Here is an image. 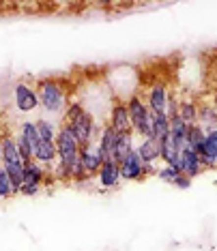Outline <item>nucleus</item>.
<instances>
[{
	"mask_svg": "<svg viewBox=\"0 0 217 251\" xmlns=\"http://www.w3.org/2000/svg\"><path fill=\"white\" fill-rule=\"evenodd\" d=\"M76 135V140L80 142V146H86L95 140V121L93 114L84 107L80 101H71L69 107L65 110V123Z\"/></svg>",
	"mask_w": 217,
	"mask_h": 251,
	"instance_id": "obj_1",
	"label": "nucleus"
},
{
	"mask_svg": "<svg viewBox=\"0 0 217 251\" xmlns=\"http://www.w3.org/2000/svg\"><path fill=\"white\" fill-rule=\"evenodd\" d=\"M37 93H39V99H41V105L48 112H62L65 107H69L65 86H62L58 79H52V77L39 79Z\"/></svg>",
	"mask_w": 217,
	"mask_h": 251,
	"instance_id": "obj_2",
	"label": "nucleus"
},
{
	"mask_svg": "<svg viewBox=\"0 0 217 251\" xmlns=\"http://www.w3.org/2000/svg\"><path fill=\"white\" fill-rule=\"evenodd\" d=\"M56 146H58V163H62L67 170H69V176H71V170L76 168V163H80V142L76 140L73 131L62 125L58 129V135H56Z\"/></svg>",
	"mask_w": 217,
	"mask_h": 251,
	"instance_id": "obj_3",
	"label": "nucleus"
},
{
	"mask_svg": "<svg viewBox=\"0 0 217 251\" xmlns=\"http://www.w3.org/2000/svg\"><path fill=\"white\" fill-rule=\"evenodd\" d=\"M127 107H129L131 125H134V133L142 135V140L153 138V133H151V107L142 101V97L131 95L129 101H127Z\"/></svg>",
	"mask_w": 217,
	"mask_h": 251,
	"instance_id": "obj_4",
	"label": "nucleus"
},
{
	"mask_svg": "<svg viewBox=\"0 0 217 251\" xmlns=\"http://www.w3.org/2000/svg\"><path fill=\"white\" fill-rule=\"evenodd\" d=\"M13 101H15V107H18L20 112H32L41 105L39 93L24 82L13 84Z\"/></svg>",
	"mask_w": 217,
	"mask_h": 251,
	"instance_id": "obj_5",
	"label": "nucleus"
},
{
	"mask_svg": "<svg viewBox=\"0 0 217 251\" xmlns=\"http://www.w3.org/2000/svg\"><path fill=\"white\" fill-rule=\"evenodd\" d=\"M43 178H45L43 165L37 161H28L26 174H24V187H22L20 193H24V196H35V193H39V189H41Z\"/></svg>",
	"mask_w": 217,
	"mask_h": 251,
	"instance_id": "obj_6",
	"label": "nucleus"
},
{
	"mask_svg": "<svg viewBox=\"0 0 217 251\" xmlns=\"http://www.w3.org/2000/svg\"><path fill=\"white\" fill-rule=\"evenodd\" d=\"M80 159H82V165H84V170H86V176L88 174H99L101 165H104V157H101V151H99V142L93 140L90 144L82 146Z\"/></svg>",
	"mask_w": 217,
	"mask_h": 251,
	"instance_id": "obj_7",
	"label": "nucleus"
},
{
	"mask_svg": "<svg viewBox=\"0 0 217 251\" xmlns=\"http://www.w3.org/2000/svg\"><path fill=\"white\" fill-rule=\"evenodd\" d=\"M110 127L118 133H134V125H131V116H129V107L123 101H116L112 105L110 112Z\"/></svg>",
	"mask_w": 217,
	"mask_h": 251,
	"instance_id": "obj_8",
	"label": "nucleus"
},
{
	"mask_svg": "<svg viewBox=\"0 0 217 251\" xmlns=\"http://www.w3.org/2000/svg\"><path fill=\"white\" fill-rule=\"evenodd\" d=\"M144 161H142L138 148H136L131 155L125 159V161H121V178L125 180H142L144 178Z\"/></svg>",
	"mask_w": 217,
	"mask_h": 251,
	"instance_id": "obj_9",
	"label": "nucleus"
},
{
	"mask_svg": "<svg viewBox=\"0 0 217 251\" xmlns=\"http://www.w3.org/2000/svg\"><path fill=\"white\" fill-rule=\"evenodd\" d=\"M181 172L185 174V176H190V178H193V176H198V174H202L204 172V163H202V157L198 155L193 148L190 146H185L181 151Z\"/></svg>",
	"mask_w": 217,
	"mask_h": 251,
	"instance_id": "obj_10",
	"label": "nucleus"
},
{
	"mask_svg": "<svg viewBox=\"0 0 217 251\" xmlns=\"http://www.w3.org/2000/svg\"><path fill=\"white\" fill-rule=\"evenodd\" d=\"M118 135H121V133H118V131H114L110 125L101 129L97 142H99V151H101L104 161H112V159H114V151H116V144H118Z\"/></svg>",
	"mask_w": 217,
	"mask_h": 251,
	"instance_id": "obj_11",
	"label": "nucleus"
},
{
	"mask_svg": "<svg viewBox=\"0 0 217 251\" xmlns=\"http://www.w3.org/2000/svg\"><path fill=\"white\" fill-rule=\"evenodd\" d=\"M97 176H99V185L104 189H114L118 185V180H121V165L116 161H104Z\"/></svg>",
	"mask_w": 217,
	"mask_h": 251,
	"instance_id": "obj_12",
	"label": "nucleus"
},
{
	"mask_svg": "<svg viewBox=\"0 0 217 251\" xmlns=\"http://www.w3.org/2000/svg\"><path fill=\"white\" fill-rule=\"evenodd\" d=\"M148 107L153 112H163L168 114V103H170V95L165 93L163 84H153L151 90H148Z\"/></svg>",
	"mask_w": 217,
	"mask_h": 251,
	"instance_id": "obj_13",
	"label": "nucleus"
},
{
	"mask_svg": "<svg viewBox=\"0 0 217 251\" xmlns=\"http://www.w3.org/2000/svg\"><path fill=\"white\" fill-rule=\"evenodd\" d=\"M58 159V146L52 140H41L35 151V161L41 165H54Z\"/></svg>",
	"mask_w": 217,
	"mask_h": 251,
	"instance_id": "obj_14",
	"label": "nucleus"
},
{
	"mask_svg": "<svg viewBox=\"0 0 217 251\" xmlns=\"http://www.w3.org/2000/svg\"><path fill=\"white\" fill-rule=\"evenodd\" d=\"M200 157H202L204 170H217V129L207 133L204 151H202V155Z\"/></svg>",
	"mask_w": 217,
	"mask_h": 251,
	"instance_id": "obj_15",
	"label": "nucleus"
},
{
	"mask_svg": "<svg viewBox=\"0 0 217 251\" xmlns=\"http://www.w3.org/2000/svg\"><path fill=\"white\" fill-rule=\"evenodd\" d=\"M138 152L142 157V161L144 163H153L155 165L157 159H162V142L155 140V138H146L140 142L138 146Z\"/></svg>",
	"mask_w": 217,
	"mask_h": 251,
	"instance_id": "obj_16",
	"label": "nucleus"
},
{
	"mask_svg": "<svg viewBox=\"0 0 217 251\" xmlns=\"http://www.w3.org/2000/svg\"><path fill=\"white\" fill-rule=\"evenodd\" d=\"M151 133L153 138L162 142L165 135L170 133V118L163 112H153L151 110Z\"/></svg>",
	"mask_w": 217,
	"mask_h": 251,
	"instance_id": "obj_17",
	"label": "nucleus"
},
{
	"mask_svg": "<svg viewBox=\"0 0 217 251\" xmlns=\"http://www.w3.org/2000/svg\"><path fill=\"white\" fill-rule=\"evenodd\" d=\"M134 151H136L134 148V133H121L118 135V144H116V151H114L112 161H116L121 165V161H125Z\"/></svg>",
	"mask_w": 217,
	"mask_h": 251,
	"instance_id": "obj_18",
	"label": "nucleus"
},
{
	"mask_svg": "<svg viewBox=\"0 0 217 251\" xmlns=\"http://www.w3.org/2000/svg\"><path fill=\"white\" fill-rule=\"evenodd\" d=\"M204 142H207V131L200 127V125H190V131H187V146L193 148L198 155H202Z\"/></svg>",
	"mask_w": 217,
	"mask_h": 251,
	"instance_id": "obj_19",
	"label": "nucleus"
},
{
	"mask_svg": "<svg viewBox=\"0 0 217 251\" xmlns=\"http://www.w3.org/2000/svg\"><path fill=\"white\" fill-rule=\"evenodd\" d=\"M198 125L202 127L204 131H215L217 129V112L213 105H200V112H198Z\"/></svg>",
	"mask_w": 217,
	"mask_h": 251,
	"instance_id": "obj_20",
	"label": "nucleus"
},
{
	"mask_svg": "<svg viewBox=\"0 0 217 251\" xmlns=\"http://www.w3.org/2000/svg\"><path fill=\"white\" fill-rule=\"evenodd\" d=\"M20 133L28 140V144H30L32 152H35V151H37V146H39V142H41V135H39V127H37V123H30V121L22 123V125H20Z\"/></svg>",
	"mask_w": 217,
	"mask_h": 251,
	"instance_id": "obj_21",
	"label": "nucleus"
},
{
	"mask_svg": "<svg viewBox=\"0 0 217 251\" xmlns=\"http://www.w3.org/2000/svg\"><path fill=\"white\" fill-rule=\"evenodd\" d=\"M198 112H200V107L193 103V101H181L176 114H179L187 125H198Z\"/></svg>",
	"mask_w": 217,
	"mask_h": 251,
	"instance_id": "obj_22",
	"label": "nucleus"
},
{
	"mask_svg": "<svg viewBox=\"0 0 217 251\" xmlns=\"http://www.w3.org/2000/svg\"><path fill=\"white\" fill-rule=\"evenodd\" d=\"M37 127H39V135H41V140H52V142H56V135H58V131H56V127L50 121L41 118V121H37Z\"/></svg>",
	"mask_w": 217,
	"mask_h": 251,
	"instance_id": "obj_23",
	"label": "nucleus"
},
{
	"mask_svg": "<svg viewBox=\"0 0 217 251\" xmlns=\"http://www.w3.org/2000/svg\"><path fill=\"white\" fill-rule=\"evenodd\" d=\"M179 174H183L179 165H163V168L157 172V178L163 180V182H174V178H176Z\"/></svg>",
	"mask_w": 217,
	"mask_h": 251,
	"instance_id": "obj_24",
	"label": "nucleus"
},
{
	"mask_svg": "<svg viewBox=\"0 0 217 251\" xmlns=\"http://www.w3.org/2000/svg\"><path fill=\"white\" fill-rule=\"evenodd\" d=\"M11 193H15V189H13V182H11V178H9V174L4 172V170H0V198L2 200H7Z\"/></svg>",
	"mask_w": 217,
	"mask_h": 251,
	"instance_id": "obj_25",
	"label": "nucleus"
},
{
	"mask_svg": "<svg viewBox=\"0 0 217 251\" xmlns=\"http://www.w3.org/2000/svg\"><path fill=\"white\" fill-rule=\"evenodd\" d=\"M172 187H179V189H190V187H191V178H190V176H185V174H179L174 178Z\"/></svg>",
	"mask_w": 217,
	"mask_h": 251,
	"instance_id": "obj_26",
	"label": "nucleus"
},
{
	"mask_svg": "<svg viewBox=\"0 0 217 251\" xmlns=\"http://www.w3.org/2000/svg\"><path fill=\"white\" fill-rule=\"evenodd\" d=\"M213 107H215V112H217V93H215V99H213Z\"/></svg>",
	"mask_w": 217,
	"mask_h": 251,
	"instance_id": "obj_27",
	"label": "nucleus"
}]
</instances>
